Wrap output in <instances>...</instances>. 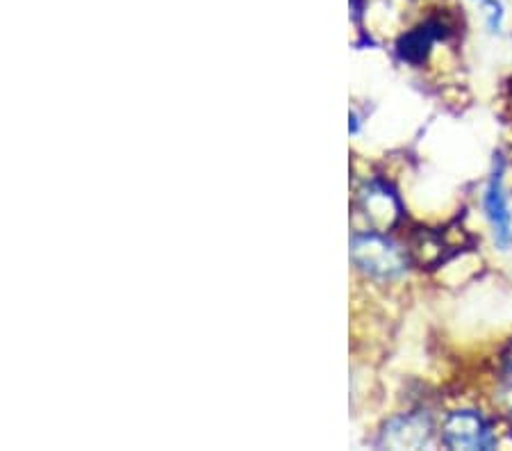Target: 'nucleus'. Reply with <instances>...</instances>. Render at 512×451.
I'll return each mask as SVG.
<instances>
[{"instance_id": "0eeeda50", "label": "nucleus", "mask_w": 512, "mask_h": 451, "mask_svg": "<svg viewBox=\"0 0 512 451\" xmlns=\"http://www.w3.org/2000/svg\"><path fill=\"white\" fill-rule=\"evenodd\" d=\"M410 256L421 269H424V267L440 265V262L453 256V251H451V244L447 242V237H442L440 233H433V231H419L415 237H412Z\"/></svg>"}, {"instance_id": "20e7f679", "label": "nucleus", "mask_w": 512, "mask_h": 451, "mask_svg": "<svg viewBox=\"0 0 512 451\" xmlns=\"http://www.w3.org/2000/svg\"><path fill=\"white\" fill-rule=\"evenodd\" d=\"M433 436V424L426 415H406L392 420L383 431V445L394 449H417Z\"/></svg>"}, {"instance_id": "7ed1b4c3", "label": "nucleus", "mask_w": 512, "mask_h": 451, "mask_svg": "<svg viewBox=\"0 0 512 451\" xmlns=\"http://www.w3.org/2000/svg\"><path fill=\"white\" fill-rule=\"evenodd\" d=\"M360 208L374 231H387L401 219V203L385 183H371L360 194Z\"/></svg>"}, {"instance_id": "39448f33", "label": "nucleus", "mask_w": 512, "mask_h": 451, "mask_svg": "<svg viewBox=\"0 0 512 451\" xmlns=\"http://www.w3.org/2000/svg\"><path fill=\"white\" fill-rule=\"evenodd\" d=\"M447 37V26L442 21L431 19L424 26H419L415 30L406 32L396 44V53L403 62L410 64H424V60L431 53V46L435 44L437 39Z\"/></svg>"}, {"instance_id": "f03ea898", "label": "nucleus", "mask_w": 512, "mask_h": 451, "mask_svg": "<svg viewBox=\"0 0 512 451\" xmlns=\"http://www.w3.org/2000/svg\"><path fill=\"white\" fill-rule=\"evenodd\" d=\"M442 442L449 449H494L497 438L481 415L474 410H458L444 422Z\"/></svg>"}, {"instance_id": "6e6552de", "label": "nucleus", "mask_w": 512, "mask_h": 451, "mask_svg": "<svg viewBox=\"0 0 512 451\" xmlns=\"http://www.w3.org/2000/svg\"><path fill=\"white\" fill-rule=\"evenodd\" d=\"M476 3L483 7L487 26H490V30L499 32L501 23H503V5L499 3V0H476Z\"/></svg>"}, {"instance_id": "423d86ee", "label": "nucleus", "mask_w": 512, "mask_h": 451, "mask_svg": "<svg viewBox=\"0 0 512 451\" xmlns=\"http://www.w3.org/2000/svg\"><path fill=\"white\" fill-rule=\"evenodd\" d=\"M485 212L487 217L492 221V228H494V237H497V242L501 246H508L510 244V237H512V228H510V212H508V203H506V196H503V187H501V169L494 171V176L490 180V185H487V192H485Z\"/></svg>"}, {"instance_id": "f257e3e1", "label": "nucleus", "mask_w": 512, "mask_h": 451, "mask_svg": "<svg viewBox=\"0 0 512 451\" xmlns=\"http://www.w3.org/2000/svg\"><path fill=\"white\" fill-rule=\"evenodd\" d=\"M351 260L360 272H365L367 276H374V278H383V281L401 276L406 272V262H408L406 253L378 231L360 233L353 237Z\"/></svg>"}]
</instances>
